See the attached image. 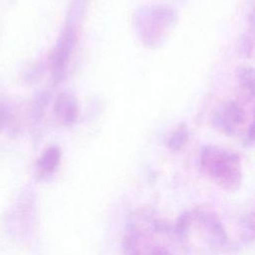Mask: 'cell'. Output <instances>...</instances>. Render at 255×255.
Returning a JSON list of instances; mask_svg holds the SVG:
<instances>
[{
  "instance_id": "1",
  "label": "cell",
  "mask_w": 255,
  "mask_h": 255,
  "mask_svg": "<svg viewBox=\"0 0 255 255\" xmlns=\"http://www.w3.org/2000/svg\"><path fill=\"white\" fill-rule=\"evenodd\" d=\"M203 168L221 183L232 184L238 177L237 158L217 147L207 146L202 152Z\"/></svg>"
},
{
  "instance_id": "2",
  "label": "cell",
  "mask_w": 255,
  "mask_h": 255,
  "mask_svg": "<svg viewBox=\"0 0 255 255\" xmlns=\"http://www.w3.org/2000/svg\"><path fill=\"white\" fill-rule=\"evenodd\" d=\"M75 34L72 30H66L60 37L53 56V77L60 81L65 75V69L75 47Z\"/></svg>"
},
{
  "instance_id": "3",
  "label": "cell",
  "mask_w": 255,
  "mask_h": 255,
  "mask_svg": "<svg viewBox=\"0 0 255 255\" xmlns=\"http://www.w3.org/2000/svg\"><path fill=\"white\" fill-rule=\"evenodd\" d=\"M55 114L64 125L73 124L78 116V104L70 92L60 94L55 103Z\"/></svg>"
},
{
  "instance_id": "4",
  "label": "cell",
  "mask_w": 255,
  "mask_h": 255,
  "mask_svg": "<svg viewBox=\"0 0 255 255\" xmlns=\"http://www.w3.org/2000/svg\"><path fill=\"white\" fill-rule=\"evenodd\" d=\"M245 119V113L237 104L230 103L224 107L223 112L214 116V123L224 130L232 132L234 128L242 124Z\"/></svg>"
},
{
  "instance_id": "5",
  "label": "cell",
  "mask_w": 255,
  "mask_h": 255,
  "mask_svg": "<svg viewBox=\"0 0 255 255\" xmlns=\"http://www.w3.org/2000/svg\"><path fill=\"white\" fill-rule=\"evenodd\" d=\"M60 150L57 146H50L45 150L38 161L39 167L44 171H52L59 163L60 160Z\"/></svg>"
},
{
  "instance_id": "6",
  "label": "cell",
  "mask_w": 255,
  "mask_h": 255,
  "mask_svg": "<svg viewBox=\"0 0 255 255\" xmlns=\"http://www.w3.org/2000/svg\"><path fill=\"white\" fill-rule=\"evenodd\" d=\"M237 73L241 86L245 90L249 91L251 95H253V70L250 68H239Z\"/></svg>"
},
{
  "instance_id": "7",
  "label": "cell",
  "mask_w": 255,
  "mask_h": 255,
  "mask_svg": "<svg viewBox=\"0 0 255 255\" xmlns=\"http://www.w3.org/2000/svg\"><path fill=\"white\" fill-rule=\"evenodd\" d=\"M188 138V130L184 125L179 127V128L172 134L169 139V146L173 149H178Z\"/></svg>"
},
{
  "instance_id": "8",
  "label": "cell",
  "mask_w": 255,
  "mask_h": 255,
  "mask_svg": "<svg viewBox=\"0 0 255 255\" xmlns=\"http://www.w3.org/2000/svg\"><path fill=\"white\" fill-rule=\"evenodd\" d=\"M9 119V111L5 104L0 103V130L4 128Z\"/></svg>"
}]
</instances>
